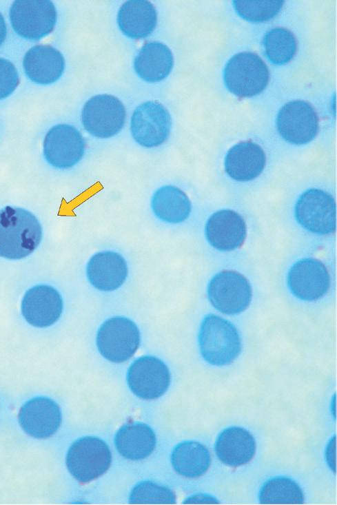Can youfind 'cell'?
I'll list each match as a JSON object with an SVG mask.
<instances>
[{"instance_id":"18","label":"cell","mask_w":337,"mask_h":505,"mask_svg":"<svg viewBox=\"0 0 337 505\" xmlns=\"http://www.w3.org/2000/svg\"><path fill=\"white\" fill-rule=\"evenodd\" d=\"M128 273L124 258L111 251L99 252L91 257L87 265V276L97 289L114 291L125 282Z\"/></svg>"},{"instance_id":"17","label":"cell","mask_w":337,"mask_h":505,"mask_svg":"<svg viewBox=\"0 0 337 505\" xmlns=\"http://www.w3.org/2000/svg\"><path fill=\"white\" fill-rule=\"evenodd\" d=\"M246 229L245 222L239 214L231 209H223L210 217L205 226V234L214 248L232 251L243 245Z\"/></svg>"},{"instance_id":"22","label":"cell","mask_w":337,"mask_h":505,"mask_svg":"<svg viewBox=\"0 0 337 505\" xmlns=\"http://www.w3.org/2000/svg\"><path fill=\"white\" fill-rule=\"evenodd\" d=\"M117 23L122 32L128 37L143 39L154 30L157 12L149 1H127L119 8Z\"/></svg>"},{"instance_id":"6","label":"cell","mask_w":337,"mask_h":505,"mask_svg":"<svg viewBox=\"0 0 337 505\" xmlns=\"http://www.w3.org/2000/svg\"><path fill=\"white\" fill-rule=\"evenodd\" d=\"M126 111L123 103L116 96L103 94L90 98L81 112V121L91 135L107 138L118 134L123 128Z\"/></svg>"},{"instance_id":"7","label":"cell","mask_w":337,"mask_h":505,"mask_svg":"<svg viewBox=\"0 0 337 505\" xmlns=\"http://www.w3.org/2000/svg\"><path fill=\"white\" fill-rule=\"evenodd\" d=\"M10 19L19 35L38 40L54 30L57 10L49 0H17L11 5Z\"/></svg>"},{"instance_id":"9","label":"cell","mask_w":337,"mask_h":505,"mask_svg":"<svg viewBox=\"0 0 337 505\" xmlns=\"http://www.w3.org/2000/svg\"><path fill=\"white\" fill-rule=\"evenodd\" d=\"M172 127L169 111L161 103L147 101L139 105L131 118V133L140 145L157 147L168 138Z\"/></svg>"},{"instance_id":"31","label":"cell","mask_w":337,"mask_h":505,"mask_svg":"<svg viewBox=\"0 0 337 505\" xmlns=\"http://www.w3.org/2000/svg\"><path fill=\"white\" fill-rule=\"evenodd\" d=\"M19 78L15 66L0 57V99L8 97L17 87Z\"/></svg>"},{"instance_id":"5","label":"cell","mask_w":337,"mask_h":505,"mask_svg":"<svg viewBox=\"0 0 337 505\" xmlns=\"http://www.w3.org/2000/svg\"><path fill=\"white\" fill-rule=\"evenodd\" d=\"M140 344V331L136 324L125 317H114L100 327L96 345L100 353L116 363L130 359Z\"/></svg>"},{"instance_id":"24","label":"cell","mask_w":337,"mask_h":505,"mask_svg":"<svg viewBox=\"0 0 337 505\" xmlns=\"http://www.w3.org/2000/svg\"><path fill=\"white\" fill-rule=\"evenodd\" d=\"M173 65L174 57L171 50L159 41L145 43L134 62L137 74L148 82H158L165 79L172 71Z\"/></svg>"},{"instance_id":"8","label":"cell","mask_w":337,"mask_h":505,"mask_svg":"<svg viewBox=\"0 0 337 505\" xmlns=\"http://www.w3.org/2000/svg\"><path fill=\"white\" fill-rule=\"evenodd\" d=\"M207 295L211 304L220 312L234 315L249 305L252 290L248 280L233 270H223L210 280Z\"/></svg>"},{"instance_id":"10","label":"cell","mask_w":337,"mask_h":505,"mask_svg":"<svg viewBox=\"0 0 337 505\" xmlns=\"http://www.w3.org/2000/svg\"><path fill=\"white\" fill-rule=\"evenodd\" d=\"M276 125L280 135L295 145L312 141L319 130V118L311 103L295 100L285 103L279 110Z\"/></svg>"},{"instance_id":"3","label":"cell","mask_w":337,"mask_h":505,"mask_svg":"<svg viewBox=\"0 0 337 505\" xmlns=\"http://www.w3.org/2000/svg\"><path fill=\"white\" fill-rule=\"evenodd\" d=\"M65 462L72 477L81 484H85L107 472L111 465L112 454L103 440L85 436L70 446Z\"/></svg>"},{"instance_id":"14","label":"cell","mask_w":337,"mask_h":505,"mask_svg":"<svg viewBox=\"0 0 337 505\" xmlns=\"http://www.w3.org/2000/svg\"><path fill=\"white\" fill-rule=\"evenodd\" d=\"M287 283L299 299L313 301L324 296L330 286V276L325 265L316 258H304L289 269Z\"/></svg>"},{"instance_id":"4","label":"cell","mask_w":337,"mask_h":505,"mask_svg":"<svg viewBox=\"0 0 337 505\" xmlns=\"http://www.w3.org/2000/svg\"><path fill=\"white\" fill-rule=\"evenodd\" d=\"M269 70L256 53L242 52L229 59L224 70V81L230 92L239 98L252 97L267 85Z\"/></svg>"},{"instance_id":"23","label":"cell","mask_w":337,"mask_h":505,"mask_svg":"<svg viewBox=\"0 0 337 505\" xmlns=\"http://www.w3.org/2000/svg\"><path fill=\"white\" fill-rule=\"evenodd\" d=\"M114 443L118 452L125 458L140 460L150 456L155 449L156 435L147 424L130 422L117 431Z\"/></svg>"},{"instance_id":"34","label":"cell","mask_w":337,"mask_h":505,"mask_svg":"<svg viewBox=\"0 0 337 505\" xmlns=\"http://www.w3.org/2000/svg\"><path fill=\"white\" fill-rule=\"evenodd\" d=\"M7 28L2 14L0 13V45L5 41L6 37Z\"/></svg>"},{"instance_id":"25","label":"cell","mask_w":337,"mask_h":505,"mask_svg":"<svg viewBox=\"0 0 337 505\" xmlns=\"http://www.w3.org/2000/svg\"><path fill=\"white\" fill-rule=\"evenodd\" d=\"M171 463L178 475L187 478H197L209 469L211 455L205 445L195 441H187L177 444L174 449Z\"/></svg>"},{"instance_id":"12","label":"cell","mask_w":337,"mask_h":505,"mask_svg":"<svg viewBox=\"0 0 337 505\" xmlns=\"http://www.w3.org/2000/svg\"><path fill=\"white\" fill-rule=\"evenodd\" d=\"M127 381L131 391L143 400L162 396L170 384L167 365L159 358L145 355L136 360L129 367Z\"/></svg>"},{"instance_id":"2","label":"cell","mask_w":337,"mask_h":505,"mask_svg":"<svg viewBox=\"0 0 337 505\" xmlns=\"http://www.w3.org/2000/svg\"><path fill=\"white\" fill-rule=\"evenodd\" d=\"M198 341L203 358L212 365L229 364L241 351L240 336L234 325L212 314L203 320Z\"/></svg>"},{"instance_id":"11","label":"cell","mask_w":337,"mask_h":505,"mask_svg":"<svg viewBox=\"0 0 337 505\" xmlns=\"http://www.w3.org/2000/svg\"><path fill=\"white\" fill-rule=\"evenodd\" d=\"M298 222L306 229L318 234L336 229V202L329 193L319 189L304 192L295 208Z\"/></svg>"},{"instance_id":"13","label":"cell","mask_w":337,"mask_h":505,"mask_svg":"<svg viewBox=\"0 0 337 505\" xmlns=\"http://www.w3.org/2000/svg\"><path fill=\"white\" fill-rule=\"evenodd\" d=\"M85 142L74 126L59 124L47 132L43 141V154L49 164L66 169L76 165L83 157Z\"/></svg>"},{"instance_id":"26","label":"cell","mask_w":337,"mask_h":505,"mask_svg":"<svg viewBox=\"0 0 337 505\" xmlns=\"http://www.w3.org/2000/svg\"><path fill=\"white\" fill-rule=\"evenodd\" d=\"M151 206L157 218L169 223H179L190 216L191 202L181 189L173 185H165L158 189L152 196Z\"/></svg>"},{"instance_id":"29","label":"cell","mask_w":337,"mask_h":505,"mask_svg":"<svg viewBox=\"0 0 337 505\" xmlns=\"http://www.w3.org/2000/svg\"><path fill=\"white\" fill-rule=\"evenodd\" d=\"M176 502V497L173 491L151 481H144L136 485L129 498V503L134 504H174Z\"/></svg>"},{"instance_id":"16","label":"cell","mask_w":337,"mask_h":505,"mask_svg":"<svg viewBox=\"0 0 337 505\" xmlns=\"http://www.w3.org/2000/svg\"><path fill=\"white\" fill-rule=\"evenodd\" d=\"M63 311V300L54 288L36 285L26 291L21 303L25 320L36 327H47L55 323Z\"/></svg>"},{"instance_id":"27","label":"cell","mask_w":337,"mask_h":505,"mask_svg":"<svg viewBox=\"0 0 337 505\" xmlns=\"http://www.w3.org/2000/svg\"><path fill=\"white\" fill-rule=\"evenodd\" d=\"M258 501L262 504H303L305 495L295 481L287 477L278 476L263 485Z\"/></svg>"},{"instance_id":"30","label":"cell","mask_w":337,"mask_h":505,"mask_svg":"<svg viewBox=\"0 0 337 505\" xmlns=\"http://www.w3.org/2000/svg\"><path fill=\"white\" fill-rule=\"evenodd\" d=\"M284 1H234L236 12L247 21L263 22L274 17L282 8Z\"/></svg>"},{"instance_id":"33","label":"cell","mask_w":337,"mask_h":505,"mask_svg":"<svg viewBox=\"0 0 337 505\" xmlns=\"http://www.w3.org/2000/svg\"><path fill=\"white\" fill-rule=\"evenodd\" d=\"M335 435L329 440L325 451V457L329 468L335 473Z\"/></svg>"},{"instance_id":"28","label":"cell","mask_w":337,"mask_h":505,"mask_svg":"<svg viewBox=\"0 0 337 505\" xmlns=\"http://www.w3.org/2000/svg\"><path fill=\"white\" fill-rule=\"evenodd\" d=\"M265 54L272 63L284 64L295 56L298 41L294 34L285 28L276 27L267 32L263 39Z\"/></svg>"},{"instance_id":"1","label":"cell","mask_w":337,"mask_h":505,"mask_svg":"<svg viewBox=\"0 0 337 505\" xmlns=\"http://www.w3.org/2000/svg\"><path fill=\"white\" fill-rule=\"evenodd\" d=\"M42 238V228L30 212L11 206L0 210V256L21 259L32 254Z\"/></svg>"},{"instance_id":"32","label":"cell","mask_w":337,"mask_h":505,"mask_svg":"<svg viewBox=\"0 0 337 505\" xmlns=\"http://www.w3.org/2000/svg\"><path fill=\"white\" fill-rule=\"evenodd\" d=\"M183 504H220L219 501L211 496L206 494H196L186 498Z\"/></svg>"},{"instance_id":"15","label":"cell","mask_w":337,"mask_h":505,"mask_svg":"<svg viewBox=\"0 0 337 505\" xmlns=\"http://www.w3.org/2000/svg\"><path fill=\"white\" fill-rule=\"evenodd\" d=\"M18 420L21 427L28 435L44 439L57 431L61 424L62 415L59 406L53 400L37 397L21 406Z\"/></svg>"},{"instance_id":"19","label":"cell","mask_w":337,"mask_h":505,"mask_svg":"<svg viewBox=\"0 0 337 505\" xmlns=\"http://www.w3.org/2000/svg\"><path fill=\"white\" fill-rule=\"evenodd\" d=\"M266 164L264 150L252 141H241L232 147L225 159L227 174L238 181L256 178L263 171Z\"/></svg>"},{"instance_id":"20","label":"cell","mask_w":337,"mask_h":505,"mask_svg":"<svg viewBox=\"0 0 337 505\" xmlns=\"http://www.w3.org/2000/svg\"><path fill=\"white\" fill-rule=\"evenodd\" d=\"M256 444L253 435L245 429L230 426L218 435L215 452L218 460L231 467L248 464L256 453Z\"/></svg>"},{"instance_id":"21","label":"cell","mask_w":337,"mask_h":505,"mask_svg":"<svg viewBox=\"0 0 337 505\" xmlns=\"http://www.w3.org/2000/svg\"><path fill=\"white\" fill-rule=\"evenodd\" d=\"M23 65L26 75L39 84H50L57 81L65 68L63 54L50 45H36L25 54Z\"/></svg>"}]
</instances>
